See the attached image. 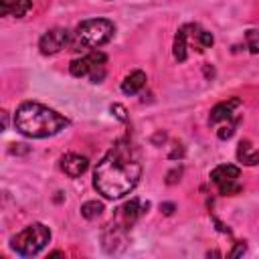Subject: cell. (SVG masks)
Here are the masks:
<instances>
[{"label": "cell", "mask_w": 259, "mask_h": 259, "mask_svg": "<svg viewBox=\"0 0 259 259\" xmlns=\"http://www.w3.org/2000/svg\"><path fill=\"white\" fill-rule=\"evenodd\" d=\"M142 176V162L136 148L127 140H119L97 162L93 170V186L105 198H121L130 194Z\"/></svg>", "instance_id": "1"}, {"label": "cell", "mask_w": 259, "mask_h": 259, "mask_svg": "<svg viewBox=\"0 0 259 259\" xmlns=\"http://www.w3.org/2000/svg\"><path fill=\"white\" fill-rule=\"evenodd\" d=\"M69 125V119L55 109L26 101L14 113V127L26 138H49Z\"/></svg>", "instance_id": "2"}, {"label": "cell", "mask_w": 259, "mask_h": 259, "mask_svg": "<svg viewBox=\"0 0 259 259\" xmlns=\"http://www.w3.org/2000/svg\"><path fill=\"white\" fill-rule=\"evenodd\" d=\"M115 32V26L107 18H89L77 24V28L71 32V51H95L97 47L111 40Z\"/></svg>", "instance_id": "3"}, {"label": "cell", "mask_w": 259, "mask_h": 259, "mask_svg": "<svg viewBox=\"0 0 259 259\" xmlns=\"http://www.w3.org/2000/svg\"><path fill=\"white\" fill-rule=\"evenodd\" d=\"M49 241H51L49 227H45L42 223H34V225H28L26 229H22L20 233H16L10 239V247L22 257H32V255L40 253Z\"/></svg>", "instance_id": "4"}, {"label": "cell", "mask_w": 259, "mask_h": 259, "mask_svg": "<svg viewBox=\"0 0 259 259\" xmlns=\"http://www.w3.org/2000/svg\"><path fill=\"white\" fill-rule=\"evenodd\" d=\"M105 61L107 57L101 51H89L85 57L71 61L69 71L73 77H89L91 83H101L105 77Z\"/></svg>", "instance_id": "5"}, {"label": "cell", "mask_w": 259, "mask_h": 259, "mask_svg": "<svg viewBox=\"0 0 259 259\" xmlns=\"http://www.w3.org/2000/svg\"><path fill=\"white\" fill-rule=\"evenodd\" d=\"M241 170L233 164H221L210 172V180L217 184L219 192L225 196H233L237 192H241V182H239Z\"/></svg>", "instance_id": "6"}, {"label": "cell", "mask_w": 259, "mask_h": 259, "mask_svg": "<svg viewBox=\"0 0 259 259\" xmlns=\"http://www.w3.org/2000/svg\"><path fill=\"white\" fill-rule=\"evenodd\" d=\"M67 45H71V32L67 28H51L38 40V49L42 55H55Z\"/></svg>", "instance_id": "7"}, {"label": "cell", "mask_w": 259, "mask_h": 259, "mask_svg": "<svg viewBox=\"0 0 259 259\" xmlns=\"http://www.w3.org/2000/svg\"><path fill=\"white\" fill-rule=\"evenodd\" d=\"M146 208H148V202L144 204L140 198H132V200H127L123 206H119L117 208V212H115V217H113V221L117 223V225H121V227H125V229H130L144 212H146Z\"/></svg>", "instance_id": "8"}, {"label": "cell", "mask_w": 259, "mask_h": 259, "mask_svg": "<svg viewBox=\"0 0 259 259\" xmlns=\"http://www.w3.org/2000/svg\"><path fill=\"white\" fill-rule=\"evenodd\" d=\"M125 239H127V229L111 221L103 231V249L107 253H119L125 247Z\"/></svg>", "instance_id": "9"}, {"label": "cell", "mask_w": 259, "mask_h": 259, "mask_svg": "<svg viewBox=\"0 0 259 259\" xmlns=\"http://www.w3.org/2000/svg\"><path fill=\"white\" fill-rule=\"evenodd\" d=\"M87 168H89V160L81 154H65L61 158V170L71 178L81 176Z\"/></svg>", "instance_id": "10"}, {"label": "cell", "mask_w": 259, "mask_h": 259, "mask_svg": "<svg viewBox=\"0 0 259 259\" xmlns=\"http://www.w3.org/2000/svg\"><path fill=\"white\" fill-rule=\"evenodd\" d=\"M239 105V99H229V101H223V103H217L210 111V117H208V123L217 125V123H223V121H231L235 119V107Z\"/></svg>", "instance_id": "11"}, {"label": "cell", "mask_w": 259, "mask_h": 259, "mask_svg": "<svg viewBox=\"0 0 259 259\" xmlns=\"http://www.w3.org/2000/svg\"><path fill=\"white\" fill-rule=\"evenodd\" d=\"M32 8V0H0V14L2 16H24Z\"/></svg>", "instance_id": "12"}, {"label": "cell", "mask_w": 259, "mask_h": 259, "mask_svg": "<svg viewBox=\"0 0 259 259\" xmlns=\"http://www.w3.org/2000/svg\"><path fill=\"white\" fill-rule=\"evenodd\" d=\"M237 160L245 166H255L259 164V148H255L249 140H241L237 148Z\"/></svg>", "instance_id": "13"}, {"label": "cell", "mask_w": 259, "mask_h": 259, "mask_svg": "<svg viewBox=\"0 0 259 259\" xmlns=\"http://www.w3.org/2000/svg\"><path fill=\"white\" fill-rule=\"evenodd\" d=\"M144 85H146V73L144 71H134L121 81V91L125 95H136L144 89Z\"/></svg>", "instance_id": "14"}, {"label": "cell", "mask_w": 259, "mask_h": 259, "mask_svg": "<svg viewBox=\"0 0 259 259\" xmlns=\"http://www.w3.org/2000/svg\"><path fill=\"white\" fill-rule=\"evenodd\" d=\"M174 59L176 61H186V57H188V34H186V28L182 26L178 32H176V36H174Z\"/></svg>", "instance_id": "15"}, {"label": "cell", "mask_w": 259, "mask_h": 259, "mask_svg": "<svg viewBox=\"0 0 259 259\" xmlns=\"http://www.w3.org/2000/svg\"><path fill=\"white\" fill-rule=\"evenodd\" d=\"M101 210H103V204L97 202V200H87V202L81 206V214H83L85 219H95V217L101 214Z\"/></svg>", "instance_id": "16"}, {"label": "cell", "mask_w": 259, "mask_h": 259, "mask_svg": "<svg viewBox=\"0 0 259 259\" xmlns=\"http://www.w3.org/2000/svg\"><path fill=\"white\" fill-rule=\"evenodd\" d=\"M237 125H239V117H235V119H231V121H223L221 127L217 130V136H219L221 140H229V138L235 134Z\"/></svg>", "instance_id": "17"}, {"label": "cell", "mask_w": 259, "mask_h": 259, "mask_svg": "<svg viewBox=\"0 0 259 259\" xmlns=\"http://www.w3.org/2000/svg\"><path fill=\"white\" fill-rule=\"evenodd\" d=\"M245 40H247V49H249L253 55H257V53H259V30L249 28V30L245 32Z\"/></svg>", "instance_id": "18"}, {"label": "cell", "mask_w": 259, "mask_h": 259, "mask_svg": "<svg viewBox=\"0 0 259 259\" xmlns=\"http://www.w3.org/2000/svg\"><path fill=\"white\" fill-rule=\"evenodd\" d=\"M111 113H113L117 119H121V121H127V115H125V107H123V105H119V103H113V105H111Z\"/></svg>", "instance_id": "19"}, {"label": "cell", "mask_w": 259, "mask_h": 259, "mask_svg": "<svg viewBox=\"0 0 259 259\" xmlns=\"http://www.w3.org/2000/svg\"><path fill=\"white\" fill-rule=\"evenodd\" d=\"M247 251V245L243 243V241H237V245H235V249L229 253V257H239V255H243Z\"/></svg>", "instance_id": "20"}, {"label": "cell", "mask_w": 259, "mask_h": 259, "mask_svg": "<svg viewBox=\"0 0 259 259\" xmlns=\"http://www.w3.org/2000/svg\"><path fill=\"white\" fill-rule=\"evenodd\" d=\"M180 174H182V168H174L172 172H168V184H174L176 180H180Z\"/></svg>", "instance_id": "21"}, {"label": "cell", "mask_w": 259, "mask_h": 259, "mask_svg": "<svg viewBox=\"0 0 259 259\" xmlns=\"http://www.w3.org/2000/svg\"><path fill=\"white\" fill-rule=\"evenodd\" d=\"M160 208H162L166 214H172V210H174V204H172V202H164Z\"/></svg>", "instance_id": "22"}, {"label": "cell", "mask_w": 259, "mask_h": 259, "mask_svg": "<svg viewBox=\"0 0 259 259\" xmlns=\"http://www.w3.org/2000/svg\"><path fill=\"white\" fill-rule=\"evenodd\" d=\"M12 154H18V152H28V148H10Z\"/></svg>", "instance_id": "23"}, {"label": "cell", "mask_w": 259, "mask_h": 259, "mask_svg": "<svg viewBox=\"0 0 259 259\" xmlns=\"http://www.w3.org/2000/svg\"><path fill=\"white\" fill-rule=\"evenodd\" d=\"M2 121H4V130H6V127H8V113H6V111L2 113Z\"/></svg>", "instance_id": "24"}]
</instances>
